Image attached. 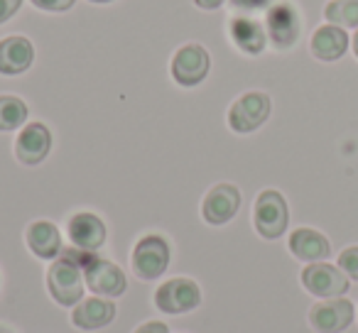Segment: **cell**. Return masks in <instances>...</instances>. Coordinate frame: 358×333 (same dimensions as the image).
Masks as SVG:
<instances>
[{"label":"cell","mask_w":358,"mask_h":333,"mask_svg":"<svg viewBox=\"0 0 358 333\" xmlns=\"http://www.w3.org/2000/svg\"><path fill=\"white\" fill-rule=\"evenodd\" d=\"M324 17L329 25L343 27V30H358V0H331L324 8Z\"/></svg>","instance_id":"cell-20"},{"label":"cell","mask_w":358,"mask_h":333,"mask_svg":"<svg viewBox=\"0 0 358 333\" xmlns=\"http://www.w3.org/2000/svg\"><path fill=\"white\" fill-rule=\"evenodd\" d=\"M22 0H0V25L8 22L17 10H20Z\"/></svg>","instance_id":"cell-25"},{"label":"cell","mask_w":358,"mask_h":333,"mask_svg":"<svg viewBox=\"0 0 358 333\" xmlns=\"http://www.w3.org/2000/svg\"><path fill=\"white\" fill-rule=\"evenodd\" d=\"M229 32H231V40L236 42L241 52L245 54H260L268 45V35H265L263 25L255 22L253 17H245V15H238L231 20L229 25Z\"/></svg>","instance_id":"cell-18"},{"label":"cell","mask_w":358,"mask_h":333,"mask_svg":"<svg viewBox=\"0 0 358 333\" xmlns=\"http://www.w3.org/2000/svg\"><path fill=\"white\" fill-rule=\"evenodd\" d=\"M69 238L79 250H99L106 240V225L94 214H76L69 221Z\"/></svg>","instance_id":"cell-16"},{"label":"cell","mask_w":358,"mask_h":333,"mask_svg":"<svg viewBox=\"0 0 358 333\" xmlns=\"http://www.w3.org/2000/svg\"><path fill=\"white\" fill-rule=\"evenodd\" d=\"M289 250L302 262H324L331 255V245L319 230L314 228H297L289 235Z\"/></svg>","instance_id":"cell-14"},{"label":"cell","mask_w":358,"mask_h":333,"mask_svg":"<svg viewBox=\"0 0 358 333\" xmlns=\"http://www.w3.org/2000/svg\"><path fill=\"white\" fill-rule=\"evenodd\" d=\"M115 318V304L108 302V299H86L79 306L71 311V323L81 331H96V328L108 326Z\"/></svg>","instance_id":"cell-17"},{"label":"cell","mask_w":358,"mask_h":333,"mask_svg":"<svg viewBox=\"0 0 358 333\" xmlns=\"http://www.w3.org/2000/svg\"><path fill=\"white\" fill-rule=\"evenodd\" d=\"M133 272L140 279H157L169 265V248L159 235H145L133 250Z\"/></svg>","instance_id":"cell-6"},{"label":"cell","mask_w":358,"mask_h":333,"mask_svg":"<svg viewBox=\"0 0 358 333\" xmlns=\"http://www.w3.org/2000/svg\"><path fill=\"white\" fill-rule=\"evenodd\" d=\"M194 3L201 8V10H216V8L224 6L226 0H194Z\"/></svg>","instance_id":"cell-27"},{"label":"cell","mask_w":358,"mask_h":333,"mask_svg":"<svg viewBox=\"0 0 358 333\" xmlns=\"http://www.w3.org/2000/svg\"><path fill=\"white\" fill-rule=\"evenodd\" d=\"M135 333H169V328L164 326L162 321H150V323H143Z\"/></svg>","instance_id":"cell-26"},{"label":"cell","mask_w":358,"mask_h":333,"mask_svg":"<svg viewBox=\"0 0 358 333\" xmlns=\"http://www.w3.org/2000/svg\"><path fill=\"white\" fill-rule=\"evenodd\" d=\"M270 6V0H231V8L238 13H253V10H263Z\"/></svg>","instance_id":"cell-24"},{"label":"cell","mask_w":358,"mask_h":333,"mask_svg":"<svg viewBox=\"0 0 358 333\" xmlns=\"http://www.w3.org/2000/svg\"><path fill=\"white\" fill-rule=\"evenodd\" d=\"M270 96L260 94V91H250V94H243L229 110V125L234 133H253L260 125L268 120L270 115Z\"/></svg>","instance_id":"cell-4"},{"label":"cell","mask_w":358,"mask_h":333,"mask_svg":"<svg viewBox=\"0 0 358 333\" xmlns=\"http://www.w3.org/2000/svg\"><path fill=\"white\" fill-rule=\"evenodd\" d=\"M241 191L234 184H216L201 204V216L209 225H224L238 214Z\"/></svg>","instance_id":"cell-11"},{"label":"cell","mask_w":358,"mask_h":333,"mask_svg":"<svg viewBox=\"0 0 358 333\" xmlns=\"http://www.w3.org/2000/svg\"><path fill=\"white\" fill-rule=\"evenodd\" d=\"M348 45H351V40H348V35H346L343 27L322 25L312 35L309 50H312V54L317 57L319 61H336L346 54Z\"/></svg>","instance_id":"cell-15"},{"label":"cell","mask_w":358,"mask_h":333,"mask_svg":"<svg viewBox=\"0 0 358 333\" xmlns=\"http://www.w3.org/2000/svg\"><path fill=\"white\" fill-rule=\"evenodd\" d=\"M209 52L204 50L201 45H185L182 50H177V54L172 57V79L177 81L179 86H196L206 79L209 74Z\"/></svg>","instance_id":"cell-8"},{"label":"cell","mask_w":358,"mask_h":333,"mask_svg":"<svg viewBox=\"0 0 358 333\" xmlns=\"http://www.w3.org/2000/svg\"><path fill=\"white\" fill-rule=\"evenodd\" d=\"M35 59V50L27 37L13 35L0 40V74L3 76H17L30 69Z\"/></svg>","instance_id":"cell-13"},{"label":"cell","mask_w":358,"mask_h":333,"mask_svg":"<svg viewBox=\"0 0 358 333\" xmlns=\"http://www.w3.org/2000/svg\"><path fill=\"white\" fill-rule=\"evenodd\" d=\"M84 279H86V287L96 297H120L125 292V284H128L123 269L118 265L99 258H91L84 265Z\"/></svg>","instance_id":"cell-10"},{"label":"cell","mask_w":358,"mask_h":333,"mask_svg":"<svg viewBox=\"0 0 358 333\" xmlns=\"http://www.w3.org/2000/svg\"><path fill=\"white\" fill-rule=\"evenodd\" d=\"M52 147V133L47 130V125L42 123H30L20 130L17 135V142H15V154L22 164H40L42 159L50 154Z\"/></svg>","instance_id":"cell-12"},{"label":"cell","mask_w":358,"mask_h":333,"mask_svg":"<svg viewBox=\"0 0 358 333\" xmlns=\"http://www.w3.org/2000/svg\"><path fill=\"white\" fill-rule=\"evenodd\" d=\"M265 22H268V37L275 50H292L297 45L302 35V15L292 6V0H282L268 8Z\"/></svg>","instance_id":"cell-3"},{"label":"cell","mask_w":358,"mask_h":333,"mask_svg":"<svg viewBox=\"0 0 358 333\" xmlns=\"http://www.w3.org/2000/svg\"><path fill=\"white\" fill-rule=\"evenodd\" d=\"M27 120V105L17 96H0V133L17 130Z\"/></svg>","instance_id":"cell-21"},{"label":"cell","mask_w":358,"mask_h":333,"mask_svg":"<svg viewBox=\"0 0 358 333\" xmlns=\"http://www.w3.org/2000/svg\"><path fill=\"white\" fill-rule=\"evenodd\" d=\"M27 245L30 250L42 260H55L62 255V235L55 223L50 221H35L27 228Z\"/></svg>","instance_id":"cell-19"},{"label":"cell","mask_w":358,"mask_h":333,"mask_svg":"<svg viewBox=\"0 0 358 333\" xmlns=\"http://www.w3.org/2000/svg\"><path fill=\"white\" fill-rule=\"evenodd\" d=\"M253 223L263 238L275 240L287 230L289 223V211H287V201L280 191L275 189H265L258 194L255 199V209H253Z\"/></svg>","instance_id":"cell-2"},{"label":"cell","mask_w":358,"mask_h":333,"mask_svg":"<svg viewBox=\"0 0 358 333\" xmlns=\"http://www.w3.org/2000/svg\"><path fill=\"white\" fill-rule=\"evenodd\" d=\"M32 6L40 8V10H47V13H64L74 6L76 0H30Z\"/></svg>","instance_id":"cell-23"},{"label":"cell","mask_w":358,"mask_h":333,"mask_svg":"<svg viewBox=\"0 0 358 333\" xmlns=\"http://www.w3.org/2000/svg\"><path fill=\"white\" fill-rule=\"evenodd\" d=\"M84 269L66 255H59L55 265L47 269V287L57 304L76 306L84 297Z\"/></svg>","instance_id":"cell-1"},{"label":"cell","mask_w":358,"mask_h":333,"mask_svg":"<svg viewBox=\"0 0 358 333\" xmlns=\"http://www.w3.org/2000/svg\"><path fill=\"white\" fill-rule=\"evenodd\" d=\"M353 316H356V306L348 299L334 297L314 304L309 311V323L319 333H341L351 326Z\"/></svg>","instance_id":"cell-7"},{"label":"cell","mask_w":358,"mask_h":333,"mask_svg":"<svg viewBox=\"0 0 358 333\" xmlns=\"http://www.w3.org/2000/svg\"><path fill=\"white\" fill-rule=\"evenodd\" d=\"M338 269H341L348 279H356L358 282V245H351V248L341 250V255H338Z\"/></svg>","instance_id":"cell-22"},{"label":"cell","mask_w":358,"mask_h":333,"mask_svg":"<svg viewBox=\"0 0 358 333\" xmlns=\"http://www.w3.org/2000/svg\"><path fill=\"white\" fill-rule=\"evenodd\" d=\"M351 47H353V54H356V59H358V30H356V35H353V40H351Z\"/></svg>","instance_id":"cell-28"},{"label":"cell","mask_w":358,"mask_h":333,"mask_svg":"<svg viewBox=\"0 0 358 333\" xmlns=\"http://www.w3.org/2000/svg\"><path fill=\"white\" fill-rule=\"evenodd\" d=\"M91 3H110V0H91Z\"/></svg>","instance_id":"cell-29"},{"label":"cell","mask_w":358,"mask_h":333,"mask_svg":"<svg viewBox=\"0 0 358 333\" xmlns=\"http://www.w3.org/2000/svg\"><path fill=\"white\" fill-rule=\"evenodd\" d=\"M302 284L319 299L343 297L348 292V277L338 269V265L334 267L329 262H309L302 269Z\"/></svg>","instance_id":"cell-5"},{"label":"cell","mask_w":358,"mask_h":333,"mask_svg":"<svg viewBox=\"0 0 358 333\" xmlns=\"http://www.w3.org/2000/svg\"><path fill=\"white\" fill-rule=\"evenodd\" d=\"M199 302H201L199 284L185 277L169 279V282H164L155 292V304L164 313H187L199 306Z\"/></svg>","instance_id":"cell-9"}]
</instances>
